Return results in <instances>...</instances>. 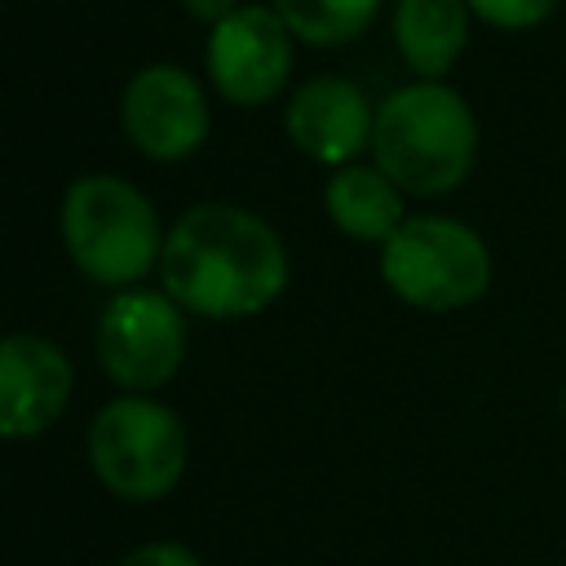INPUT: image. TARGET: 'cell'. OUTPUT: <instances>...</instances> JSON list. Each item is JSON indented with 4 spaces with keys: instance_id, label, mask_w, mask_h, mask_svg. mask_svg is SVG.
<instances>
[{
    "instance_id": "6da1fadb",
    "label": "cell",
    "mask_w": 566,
    "mask_h": 566,
    "mask_svg": "<svg viewBox=\"0 0 566 566\" xmlns=\"http://www.w3.org/2000/svg\"><path fill=\"white\" fill-rule=\"evenodd\" d=\"M164 292L199 318H252L287 287V248L279 230L239 203L186 208L159 252Z\"/></svg>"
},
{
    "instance_id": "7a4b0ae2",
    "label": "cell",
    "mask_w": 566,
    "mask_h": 566,
    "mask_svg": "<svg viewBox=\"0 0 566 566\" xmlns=\"http://www.w3.org/2000/svg\"><path fill=\"white\" fill-rule=\"evenodd\" d=\"M371 159L420 199L451 195L478 164V119L460 88L411 80L394 88L371 119Z\"/></svg>"
},
{
    "instance_id": "3957f363",
    "label": "cell",
    "mask_w": 566,
    "mask_h": 566,
    "mask_svg": "<svg viewBox=\"0 0 566 566\" xmlns=\"http://www.w3.org/2000/svg\"><path fill=\"white\" fill-rule=\"evenodd\" d=\"M57 230L80 265L102 287H133L150 270H159L164 252V226L155 203L115 172H88L66 186L57 208Z\"/></svg>"
},
{
    "instance_id": "277c9868",
    "label": "cell",
    "mask_w": 566,
    "mask_h": 566,
    "mask_svg": "<svg viewBox=\"0 0 566 566\" xmlns=\"http://www.w3.org/2000/svg\"><path fill=\"white\" fill-rule=\"evenodd\" d=\"M491 248L486 239L442 212H407V221L380 243L385 287L424 314H455L486 296L491 287Z\"/></svg>"
},
{
    "instance_id": "5b68a950",
    "label": "cell",
    "mask_w": 566,
    "mask_h": 566,
    "mask_svg": "<svg viewBox=\"0 0 566 566\" xmlns=\"http://www.w3.org/2000/svg\"><path fill=\"white\" fill-rule=\"evenodd\" d=\"M93 478L119 500H159L186 473V424L150 394L106 402L88 424Z\"/></svg>"
},
{
    "instance_id": "8992f818",
    "label": "cell",
    "mask_w": 566,
    "mask_h": 566,
    "mask_svg": "<svg viewBox=\"0 0 566 566\" xmlns=\"http://www.w3.org/2000/svg\"><path fill=\"white\" fill-rule=\"evenodd\" d=\"M93 349L124 394H150L168 385L186 358V310L164 287H119L97 314Z\"/></svg>"
},
{
    "instance_id": "52a82bcc",
    "label": "cell",
    "mask_w": 566,
    "mask_h": 566,
    "mask_svg": "<svg viewBox=\"0 0 566 566\" xmlns=\"http://www.w3.org/2000/svg\"><path fill=\"white\" fill-rule=\"evenodd\" d=\"M292 31L274 4H239L230 18L208 27V80L217 97L234 106H265L292 75Z\"/></svg>"
},
{
    "instance_id": "ba28073f",
    "label": "cell",
    "mask_w": 566,
    "mask_h": 566,
    "mask_svg": "<svg viewBox=\"0 0 566 566\" xmlns=\"http://www.w3.org/2000/svg\"><path fill=\"white\" fill-rule=\"evenodd\" d=\"M119 124H124V137L146 159L155 164L190 159L208 142V93L190 71L172 62L142 66L124 84Z\"/></svg>"
},
{
    "instance_id": "9c48e42d",
    "label": "cell",
    "mask_w": 566,
    "mask_h": 566,
    "mask_svg": "<svg viewBox=\"0 0 566 566\" xmlns=\"http://www.w3.org/2000/svg\"><path fill=\"white\" fill-rule=\"evenodd\" d=\"M75 371L62 345L35 332L0 336V438H35L53 429L71 402Z\"/></svg>"
},
{
    "instance_id": "30bf717a",
    "label": "cell",
    "mask_w": 566,
    "mask_h": 566,
    "mask_svg": "<svg viewBox=\"0 0 566 566\" xmlns=\"http://www.w3.org/2000/svg\"><path fill=\"white\" fill-rule=\"evenodd\" d=\"M371 119L376 111L367 93L345 75H314L283 106L287 142L323 168L354 164L371 146Z\"/></svg>"
},
{
    "instance_id": "8fae6325",
    "label": "cell",
    "mask_w": 566,
    "mask_h": 566,
    "mask_svg": "<svg viewBox=\"0 0 566 566\" xmlns=\"http://www.w3.org/2000/svg\"><path fill=\"white\" fill-rule=\"evenodd\" d=\"M332 226L354 243H385L407 221V190L380 164H340L323 186Z\"/></svg>"
},
{
    "instance_id": "7c38bea8",
    "label": "cell",
    "mask_w": 566,
    "mask_h": 566,
    "mask_svg": "<svg viewBox=\"0 0 566 566\" xmlns=\"http://www.w3.org/2000/svg\"><path fill=\"white\" fill-rule=\"evenodd\" d=\"M389 22L407 71L416 80H442L469 44L473 9L469 0H394Z\"/></svg>"
},
{
    "instance_id": "4fadbf2b",
    "label": "cell",
    "mask_w": 566,
    "mask_h": 566,
    "mask_svg": "<svg viewBox=\"0 0 566 566\" xmlns=\"http://www.w3.org/2000/svg\"><path fill=\"white\" fill-rule=\"evenodd\" d=\"M270 4L296 40L332 49V44H349L354 35H363L385 0H270Z\"/></svg>"
},
{
    "instance_id": "5bb4252c",
    "label": "cell",
    "mask_w": 566,
    "mask_h": 566,
    "mask_svg": "<svg viewBox=\"0 0 566 566\" xmlns=\"http://www.w3.org/2000/svg\"><path fill=\"white\" fill-rule=\"evenodd\" d=\"M469 9L495 31H535L553 18L557 0H469Z\"/></svg>"
},
{
    "instance_id": "9a60e30c",
    "label": "cell",
    "mask_w": 566,
    "mask_h": 566,
    "mask_svg": "<svg viewBox=\"0 0 566 566\" xmlns=\"http://www.w3.org/2000/svg\"><path fill=\"white\" fill-rule=\"evenodd\" d=\"M119 566H203L186 544L177 539H150V544H137L119 557Z\"/></svg>"
},
{
    "instance_id": "2e32d148",
    "label": "cell",
    "mask_w": 566,
    "mask_h": 566,
    "mask_svg": "<svg viewBox=\"0 0 566 566\" xmlns=\"http://www.w3.org/2000/svg\"><path fill=\"white\" fill-rule=\"evenodd\" d=\"M181 9H186L195 22H203V27H217L221 18H230V13L239 9V0H181Z\"/></svg>"
},
{
    "instance_id": "e0dca14e",
    "label": "cell",
    "mask_w": 566,
    "mask_h": 566,
    "mask_svg": "<svg viewBox=\"0 0 566 566\" xmlns=\"http://www.w3.org/2000/svg\"><path fill=\"white\" fill-rule=\"evenodd\" d=\"M562 416H566V389H562Z\"/></svg>"
}]
</instances>
